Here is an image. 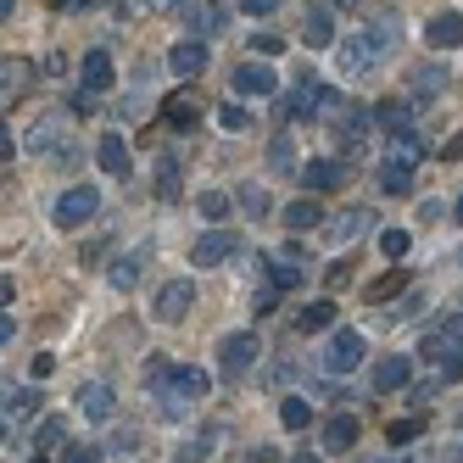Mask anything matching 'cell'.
<instances>
[{
  "label": "cell",
  "instance_id": "6da1fadb",
  "mask_svg": "<svg viewBox=\"0 0 463 463\" xmlns=\"http://www.w3.org/2000/svg\"><path fill=\"white\" fill-rule=\"evenodd\" d=\"M146 391L162 402V413H168V419H184V413L213 391V380H207V369H195V363L151 357V363H146Z\"/></svg>",
  "mask_w": 463,
  "mask_h": 463
},
{
  "label": "cell",
  "instance_id": "7a4b0ae2",
  "mask_svg": "<svg viewBox=\"0 0 463 463\" xmlns=\"http://www.w3.org/2000/svg\"><path fill=\"white\" fill-rule=\"evenodd\" d=\"M391 34H396V17H374V23H363L357 34L341 45V73H346V79H357L363 68H380V61L391 56V45H396Z\"/></svg>",
  "mask_w": 463,
  "mask_h": 463
},
{
  "label": "cell",
  "instance_id": "3957f363",
  "mask_svg": "<svg viewBox=\"0 0 463 463\" xmlns=\"http://www.w3.org/2000/svg\"><path fill=\"white\" fill-rule=\"evenodd\" d=\"M95 213H101V190H95V184H73L68 195H56L51 223H56V229H84Z\"/></svg>",
  "mask_w": 463,
  "mask_h": 463
},
{
  "label": "cell",
  "instance_id": "277c9868",
  "mask_svg": "<svg viewBox=\"0 0 463 463\" xmlns=\"http://www.w3.org/2000/svg\"><path fill=\"white\" fill-rule=\"evenodd\" d=\"M419 357H430V363H441L447 374H463V313L458 318H447L436 335H430L424 346H419Z\"/></svg>",
  "mask_w": 463,
  "mask_h": 463
},
{
  "label": "cell",
  "instance_id": "5b68a950",
  "mask_svg": "<svg viewBox=\"0 0 463 463\" xmlns=\"http://www.w3.org/2000/svg\"><path fill=\"white\" fill-rule=\"evenodd\" d=\"M251 363H257V335H251V329H235V335L218 341V374L223 380H241Z\"/></svg>",
  "mask_w": 463,
  "mask_h": 463
},
{
  "label": "cell",
  "instance_id": "8992f818",
  "mask_svg": "<svg viewBox=\"0 0 463 463\" xmlns=\"http://www.w3.org/2000/svg\"><path fill=\"white\" fill-rule=\"evenodd\" d=\"M318 107H335V95H329V90H324L318 79H302V84H296V90L285 95L279 118H285V123H307V118H313Z\"/></svg>",
  "mask_w": 463,
  "mask_h": 463
},
{
  "label": "cell",
  "instance_id": "52a82bcc",
  "mask_svg": "<svg viewBox=\"0 0 463 463\" xmlns=\"http://www.w3.org/2000/svg\"><path fill=\"white\" fill-rule=\"evenodd\" d=\"M296 179H302L307 195H329V190H341L352 174H346L341 156H313V162H302V174H296Z\"/></svg>",
  "mask_w": 463,
  "mask_h": 463
},
{
  "label": "cell",
  "instance_id": "ba28073f",
  "mask_svg": "<svg viewBox=\"0 0 463 463\" xmlns=\"http://www.w3.org/2000/svg\"><path fill=\"white\" fill-rule=\"evenodd\" d=\"M235 251H241V235H235V229H207V235L190 246V262H195V269H223Z\"/></svg>",
  "mask_w": 463,
  "mask_h": 463
},
{
  "label": "cell",
  "instance_id": "9c48e42d",
  "mask_svg": "<svg viewBox=\"0 0 463 463\" xmlns=\"http://www.w3.org/2000/svg\"><path fill=\"white\" fill-rule=\"evenodd\" d=\"M357 363H363V335L357 329H335L324 341V374H352Z\"/></svg>",
  "mask_w": 463,
  "mask_h": 463
},
{
  "label": "cell",
  "instance_id": "30bf717a",
  "mask_svg": "<svg viewBox=\"0 0 463 463\" xmlns=\"http://www.w3.org/2000/svg\"><path fill=\"white\" fill-rule=\"evenodd\" d=\"M190 307H195V285L190 279H168V285H162L156 290V324H184L190 318Z\"/></svg>",
  "mask_w": 463,
  "mask_h": 463
},
{
  "label": "cell",
  "instance_id": "8fae6325",
  "mask_svg": "<svg viewBox=\"0 0 463 463\" xmlns=\"http://www.w3.org/2000/svg\"><path fill=\"white\" fill-rule=\"evenodd\" d=\"M79 79H84V90H95V95H107V90L118 84V68H112V56H107L101 45H90V51L79 56Z\"/></svg>",
  "mask_w": 463,
  "mask_h": 463
},
{
  "label": "cell",
  "instance_id": "7c38bea8",
  "mask_svg": "<svg viewBox=\"0 0 463 463\" xmlns=\"http://www.w3.org/2000/svg\"><path fill=\"white\" fill-rule=\"evenodd\" d=\"M207 61H213V56H207V40H179V45L168 51V73H174V79H202Z\"/></svg>",
  "mask_w": 463,
  "mask_h": 463
},
{
  "label": "cell",
  "instance_id": "4fadbf2b",
  "mask_svg": "<svg viewBox=\"0 0 463 463\" xmlns=\"http://www.w3.org/2000/svg\"><path fill=\"white\" fill-rule=\"evenodd\" d=\"M447 84H452V79H447L441 61H424V68H413V79H408V101H413V107H424V101H436Z\"/></svg>",
  "mask_w": 463,
  "mask_h": 463
},
{
  "label": "cell",
  "instance_id": "5bb4252c",
  "mask_svg": "<svg viewBox=\"0 0 463 463\" xmlns=\"http://www.w3.org/2000/svg\"><path fill=\"white\" fill-rule=\"evenodd\" d=\"M424 40L436 45V51H458L463 45V12H436L424 23Z\"/></svg>",
  "mask_w": 463,
  "mask_h": 463
},
{
  "label": "cell",
  "instance_id": "9a60e30c",
  "mask_svg": "<svg viewBox=\"0 0 463 463\" xmlns=\"http://www.w3.org/2000/svg\"><path fill=\"white\" fill-rule=\"evenodd\" d=\"M229 84H235V95H274L279 90V79L262 68V61H241V68L229 73Z\"/></svg>",
  "mask_w": 463,
  "mask_h": 463
},
{
  "label": "cell",
  "instance_id": "2e32d148",
  "mask_svg": "<svg viewBox=\"0 0 463 463\" xmlns=\"http://www.w3.org/2000/svg\"><path fill=\"white\" fill-rule=\"evenodd\" d=\"M162 123L179 128V135H190V128L202 123V107H195V95H168V101H162Z\"/></svg>",
  "mask_w": 463,
  "mask_h": 463
},
{
  "label": "cell",
  "instance_id": "e0dca14e",
  "mask_svg": "<svg viewBox=\"0 0 463 463\" xmlns=\"http://www.w3.org/2000/svg\"><path fill=\"white\" fill-rule=\"evenodd\" d=\"M408 380H413V357H402V352H396V357H385L380 369H374V391H380V396H391V391H402Z\"/></svg>",
  "mask_w": 463,
  "mask_h": 463
},
{
  "label": "cell",
  "instance_id": "ac0fdd59",
  "mask_svg": "<svg viewBox=\"0 0 463 463\" xmlns=\"http://www.w3.org/2000/svg\"><path fill=\"white\" fill-rule=\"evenodd\" d=\"M79 413H84V419H95V424L112 419V385H107V380H90V385L79 391Z\"/></svg>",
  "mask_w": 463,
  "mask_h": 463
},
{
  "label": "cell",
  "instance_id": "d6986e66",
  "mask_svg": "<svg viewBox=\"0 0 463 463\" xmlns=\"http://www.w3.org/2000/svg\"><path fill=\"white\" fill-rule=\"evenodd\" d=\"M95 162H101L112 179H128V146H123V135H101V146H95Z\"/></svg>",
  "mask_w": 463,
  "mask_h": 463
},
{
  "label": "cell",
  "instance_id": "ffe728a7",
  "mask_svg": "<svg viewBox=\"0 0 463 463\" xmlns=\"http://www.w3.org/2000/svg\"><path fill=\"white\" fill-rule=\"evenodd\" d=\"M380 190H385V195H408V190H413V162L385 156V162H380Z\"/></svg>",
  "mask_w": 463,
  "mask_h": 463
},
{
  "label": "cell",
  "instance_id": "44dd1931",
  "mask_svg": "<svg viewBox=\"0 0 463 463\" xmlns=\"http://www.w3.org/2000/svg\"><path fill=\"white\" fill-rule=\"evenodd\" d=\"M357 436H363V424H357L352 413H335V419L324 424V452H346Z\"/></svg>",
  "mask_w": 463,
  "mask_h": 463
},
{
  "label": "cell",
  "instance_id": "7402d4cb",
  "mask_svg": "<svg viewBox=\"0 0 463 463\" xmlns=\"http://www.w3.org/2000/svg\"><path fill=\"white\" fill-rule=\"evenodd\" d=\"M307 45L313 51L335 45V12H329V6H307Z\"/></svg>",
  "mask_w": 463,
  "mask_h": 463
},
{
  "label": "cell",
  "instance_id": "603a6c76",
  "mask_svg": "<svg viewBox=\"0 0 463 463\" xmlns=\"http://www.w3.org/2000/svg\"><path fill=\"white\" fill-rule=\"evenodd\" d=\"M335 302H329V296H324V302H313V307H302V313H296V329H302V335H318V329H329V324H335Z\"/></svg>",
  "mask_w": 463,
  "mask_h": 463
},
{
  "label": "cell",
  "instance_id": "cb8c5ba5",
  "mask_svg": "<svg viewBox=\"0 0 463 463\" xmlns=\"http://www.w3.org/2000/svg\"><path fill=\"white\" fill-rule=\"evenodd\" d=\"M279 223L285 229H296V235H302V229H313V223H324V207L313 202V195H307V202H290L285 213H279Z\"/></svg>",
  "mask_w": 463,
  "mask_h": 463
},
{
  "label": "cell",
  "instance_id": "d4e9b609",
  "mask_svg": "<svg viewBox=\"0 0 463 463\" xmlns=\"http://www.w3.org/2000/svg\"><path fill=\"white\" fill-rule=\"evenodd\" d=\"M369 118H374L380 128H391V135H402V123L413 118V101H380V107H374Z\"/></svg>",
  "mask_w": 463,
  "mask_h": 463
},
{
  "label": "cell",
  "instance_id": "484cf974",
  "mask_svg": "<svg viewBox=\"0 0 463 463\" xmlns=\"http://www.w3.org/2000/svg\"><path fill=\"white\" fill-rule=\"evenodd\" d=\"M34 408H40V391H34V385H17V391H6V436H12V419L34 413Z\"/></svg>",
  "mask_w": 463,
  "mask_h": 463
},
{
  "label": "cell",
  "instance_id": "4316f807",
  "mask_svg": "<svg viewBox=\"0 0 463 463\" xmlns=\"http://www.w3.org/2000/svg\"><path fill=\"white\" fill-rule=\"evenodd\" d=\"M218 28H223V6H195L190 12V40H207Z\"/></svg>",
  "mask_w": 463,
  "mask_h": 463
},
{
  "label": "cell",
  "instance_id": "83f0119b",
  "mask_svg": "<svg viewBox=\"0 0 463 463\" xmlns=\"http://www.w3.org/2000/svg\"><path fill=\"white\" fill-rule=\"evenodd\" d=\"M179 190H184V184H179V162L162 156V162H156V195H162V202H179Z\"/></svg>",
  "mask_w": 463,
  "mask_h": 463
},
{
  "label": "cell",
  "instance_id": "f1b7e54d",
  "mask_svg": "<svg viewBox=\"0 0 463 463\" xmlns=\"http://www.w3.org/2000/svg\"><path fill=\"white\" fill-rule=\"evenodd\" d=\"M269 168L274 174H296V146H290V135H274L269 140Z\"/></svg>",
  "mask_w": 463,
  "mask_h": 463
},
{
  "label": "cell",
  "instance_id": "f546056e",
  "mask_svg": "<svg viewBox=\"0 0 463 463\" xmlns=\"http://www.w3.org/2000/svg\"><path fill=\"white\" fill-rule=\"evenodd\" d=\"M408 279H413L408 269H391L385 279H374V285H369V302H374V307H380V302H391V296H396V290H402Z\"/></svg>",
  "mask_w": 463,
  "mask_h": 463
},
{
  "label": "cell",
  "instance_id": "4dcf8cb0",
  "mask_svg": "<svg viewBox=\"0 0 463 463\" xmlns=\"http://www.w3.org/2000/svg\"><path fill=\"white\" fill-rule=\"evenodd\" d=\"M279 419H285V430H307V424H313V408L302 402V396H285V402H279Z\"/></svg>",
  "mask_w": 463,
  "mask_h": 463
},
{
  "label": "cell",
  "instance_id": "1f68e13d",
  "mask_svg": "<svg viewBox=\"0 0 463 463\" xmlns=\"http://www.w3.org/2000/svg\"><path fill=\"white\" fill-rule=\"evenodd\" d=\"M385 436H391L396 447H408V441H419V436H424V413H413V419H396V424H385Z\"/></svg>",
  "mask_w": 463,
  "mask_h": 463
},
{
  "label": "cell",
  "instance_id": "d6a6232c",
  "mask_svg": "<svg viewBox=\"0 0 463 463\" xmlns=\"http://www.w3.org/2000/svg\"><path fill=\"white\" fill-rule=\"evenodd\" d=\"M229 207H235V202H229L223 190H202V195H195V213H202V218H229Z\"/></svg>",
  "mask_w": 463,
  "mask_h": 463
},
{
  "label": "cell",
  "instance_id": "836d02e7",
  "mask_svg": "<svg viewBox=\"0 0 463 463\" xmlns=\"http://www.w3.org/2000/svg\"><path fill=\"white\" fill-rule=\"evenodd\" d=\"M218 123L229 128V135H246V128H251V112H246L241 101H223V107H218Z\"/></svg>",
  "mask_w": 463,
  "mask_h": 463
},
{
  "label": "cell",
  "instance_id": "e575fe53",
  "mask_svg": "<svg viewBox=\"0 0 463 463\" xmlns=\"http://www.w3.org/2000/svg\"><path fill=\"white\" fill-rule=\"evenodd\" d=\"M235 195H241V207H246L251 218H269V190H262V184H241Z\"/></svg>",
  "mask_w": 463,
  "mask_h": 463
},
{
  "label": "cell",
  "instance_id": "d590c367",
  "mask_svg": "<svg viewBox=\"0 0 463 463\" xmlns=\"http://www.w3.org/2000/svg\"><path fill=\"white\" fill-rule=\"evenodd\" d=\"M140 262H146V251H128V257L118 262V269H112V285H118V290H128V285L140 279Z\"/></svg>",
  "mask_w": 463,
  "mask_h": 463
},
{
  "label": "cell",
  "instance_id": "8d00e7d4",
  "mask_svg": "<svg viewBox=\"0 0 463 463\" xmlns=\"http://www.w3.org/2000/svg\"><path fill=\"white\" fill-rule=\"evenodd\" d=\"M269 285H274V290H296V285H302V269H296V262H274V269H269Z\"/></svg>",
  "mask_w": 463,
  "mask_h": 463
},
{
  "label": "cell",
  "instance_id": "74e56055",
  "mask_svg": "<svg viewBox=\"0 0 463 463\" xmlns=\"http://www.w3.org/2000/svg\"><path fill=\"white\" fill-rule=\"evenodd\" d=\"M363 223H369V213H346V218H341L335 229H329V246H341V241H352L357 229H363Z\"/></svg>",
  "mask_w": 463,
  "mask_h": 463
},
{
  "label": "cell",
  "instance_id": "f35d334b",
  "mask_svg": "<svg viewBox=\"0 0 463 463\" xmlns=\"http://www.w3.org/2000/svg\"><path fill=\"white\" fill-rule=\"evenodd\" d=\"M408 246H413V241H408V229H385V235H380V251H385L391 262H396V257H408Z\"/></svg>",
  "mask_w": 463,
  "mask_h": 463
},
{
  "label": "cell",
  "instance_id": "ab89813d",
  "mask_svg": "<svg viewBox=\"0 0 463 463\" xmlns=\"http://www.w3.org/2000/svg\"><path fill=\"white\" fill-rule=\"evenodd\" d=\"M61 441H68V424H61V419H45V424H40V452L61 447Z\"/></svg>",
  "mask_w": 463,
  "mask_h": 463
},
{
  "label": "cell",
  "instance_id": "60d3db41",
  "mask_svg": "<svg viewBox=\"0 0 463 463\" xmlns=\"http://www.w3.org/2000/svg\"><path fill=\"white\" fill-rule=\"evenodd\" d=\"M391 156H402V162H413V168H419V156H424L419 135H408V128H402V135H396V151H391Z\"/></svg>",
  "mask_w": 463,
  "mask_h": 463
},
{
  "label": "cell",
  "instance_id": "b9f144b4",
  "mask_svg": "<svg viewBox=\"0 0 463 463\" xmlns=\"http://www.w3.org/2000/svg\"><path fill=\"white\" fill-rule=\"evenodd\" d=\"M213 441H218V424H213V430H207V436L195 441V447H184V452H179V463H202V458L213 452Z\"/></svg>",
  "mask_w": 463,
  "mask_h": 463
},
{
  "label": "cell",
  "instance_id": "7bdbcfd3",
  "mask_svg": "<svg viewBox=\"0 0 463 463\" xmlns=\"http://www.w3.org/2000/svg\"><path fill=\"white\" fill-rule=\"evenodd\" d=\"M61 463H101V447H95V441H79V447L61 452Z\"/></svg>",
  "mask_w": 463,
  "mask_h": 463
},
{
  "label": "cell",
  "instance_id": "ee69618b",
  "mask_svg": "<svg viewBox=\"0 0 463 463\" xmlns=\"http://www.w3.org/2000/svg\"><path fill=\"white\" fill-rule=\"evenodd\" d=\"M0 79H6V95H17L23 79H28V61H6V68H0Z\"/></svg>",
  "mask_w": 463,
  "mask_h": 463
},
{
  "label": "cell",
  "instance_id": "f6af8a7d",
  "mask_svg": "<svg viewBox=\"0 0 463 463\" xmlns=\"http://www.w3.org/2000/svg\"><path fill=\"white\" fill-rule=\"evenodd\" d=\"M235 12H246V17H274L279 0H235Z\"/></svg>",
  "mask_w": 463,
  "mask_h": 463
},
{
  "label": "cell",
  "instance_id": "bcb514c9",
  "mask_svg": "<svg viewBox=\"0 0 463 463\" xmlns=\"http://www.w3.org/2000/svg\"><path fill=\"white\" fill-rule=\"evenodd\" d=\"M51 135H61V118H45V123L34 128V140H28V146H34V151H45V146H51Z\"/></svg>",
  "mask_w": 463,
  "mask_h": 463
},
{
  "label": "cell",
  "instance_id": "7dc6e473",
  "mask_svg": "<svg viewBox=\"0 0 463 463\" xmlns=\"http://www.w3.org/2000/svg\"><path fill=\"white\" fill-rule=\"evenodd\" d=\"M251 51L257 56H274V51H285V40L279 34H251Z\"/></svg>",
  "mask_w": 463,
  "mask_h": 463
},
{
  "label": "cell",
  "instance_id": "c3c4849f",
  "mask_svg": "<svg viewBox=\"0 0 463 463\" xmlns=\"http://www.w3.org/2000/svg\"><path fill=\"white\" fill-rule=\"evenodd\" d=\"M441 156H447V162H463V135H452V140L441 146Z\"/></svg>",
  "mask_w": 463,
  "mask_h": 463
},
{
  "label": "cell",
  "instance_id": "681fc988",
  "mask_svg": "<svg viewBox=\"0 0 463 463\" xmlns=\"http://www.w3.org/2000/svg\"><path fill=\"white\" fill-rule=\"evenodd\" d=\"M51 369H56V357H51V352H40V357H34V380H45Z\"/></svg>",
  "mask_w": 463,
  "mask_h": 463
},
{
  "label": "cell",
  "instance_id": "f907efd6",
  "mask_svg": "<svg viewBox=\"0 0 463 463\" xmlns=\"http://www.w3.org/2000/svg\"><path fill=\"white\" fill-rule=\"evenodd\" d=\"M184 0H151V12H179Z\"/></svg>",
  "mask_w": 463,
  "mask_h": 463
},
{
  "label": "cell",
  "instance_id": "816d5d0a",
  "mask_svg": "<svg viewBox=\"0 0 463 463\" xmlns=\"http://www.w3.org/2000/svg\"><path fill=\"white\" fill-rule=\"evenodd\" d=\"M12 6H17V0H0V17H12Z\"/></svg>",
  "mask_w": 463,
  "mask_h": 463
},
{
  "label": "cell",
  "instance_id": "f5cc1de1",
  "mask_svg": "<svg viewBox=\"0 0 463 463\" xmlns=\"http://www.w3.org/2000/svg\"><path fill=\"white\" fill-rule=\"evenodd\" d=\"M329 6H341V12H346V6H357V0H329Z\"/></svg>",
  "mask_w": 463,
  "mask_h": 463
},
{
  "label": "cell",
  "instance_id": "db71d44e",
  "mask_svg": "<svg viewBox=\"0 0 463 463\" xmlns=\"http://www.w3.org/2000/svg\"><path fill=\"white\" fill-rule=\"evenodd\" d=\"M458 223H463V195H458Z\"/></svg>",
  "mask_w": 463,
  "mask_h": 463
},
{
  "label": "cell",
  "instance_id": "11a10c76",
  "mask_svg": "<svg viewBox=\"0 0 463 463\" xmlns=\"http://www.w3.org/2000/svg\"><path fill=\"white\" fill-rule=\"evenodd\" d=\"M296 463H318V458H296Z\"/></svg>",
  "mask_w": 463,
  "mask_h": 463
},
{
  "label": "cell",
  "instance_id": "9f6ffc18",
  "mask_svg": "<svg viewBox=\"0 0 463 463\" xmlns=\"http://www.w3.org/2000/svg\"><path fill=\"white\" fill-rule=\"evenodd\" d=\"M34 463H51V458H45V452H40V458H34Z\"/></svg>",
  "mask_w": 463,
  "mask_h": 463
},
{
  "label": "cell",
  "instance_id": "6f0895ef",
  "mask_svg": "<svg viewBox=\"0 0 463 463\" xmlns=\"http://www.w3.org/2000/svg\"><path fill=\"white\" fill-rule=\"evenodd\" d=\"M391 463H402V458H391Z\"/></svg>",
  "mask_w": 463,
  "mask_h": 463
}]
</instances>
